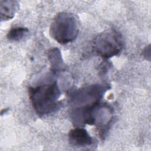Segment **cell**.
I'll use <instances>...</instances> for the list:
<instances>
[{
    "label": "cell",
    "mask_w": 151,
    "mask_h": 151,
    "mask_svg": "<svg viewBox=\"0 0 151 151\" xmlns=\"http://www.w3.org/2000/svg\"><path fill=\"white\" fill-rule=\"evenodd\" d=\"M68 140L72 146L78 147L90 146L94 143L93 137L87 131L80 127H76L70 131Z\"/></svg>",
    "instance_id": "4"
},
{
    "label": "cell",
    "mask_w": 151,
    "mask_h": 151,
    "mask_svg": "<svg viewBox=\"0 0 151 151\" xmlns=\"http://www.w3.org/2000/svg\"><path fill=\"white\" fill-rule=\"evenodd\" d=\"M78 32L77 19L71 14L61 12L54 18L50 26V35L61 44L72 42Z\"/></svg>",
    "instance_id": "2"
},
{
    "label": "cell",
    "mask_w": 151,
    "mask_h": 151,
    "mask_svg": "<svg viewBox=\"0 0 151 151\" xmlns=\"http://www.w3.org/2000/svg\"><path fill=\"white\" fill-rule=\"evenodd\" d=\"M29 32L27 28L17 27L12 28L7 34V38L9 41H18L25 37Z\"/></svg>",
    "instance_id": "7"
},
{
    "label": "cell",
    "mask_w": 151,
    "mask_h": 151,
    "mask_svg": "<svg viewBox=\"0 0 151 151\" xmlns=\"http://www.w3.org/2000/svg\"><path fill=\"white\" fill-rule=\"evenodd\" d=\"M48 57L51 63V70L57 73L64 70V63L62 61L60 50L58 48L51 49L48 52Z\"/></svg>",
    "instance_id": "6"
},
{
    "label": "cell",
    "mask_w": 151,
    "mask_h": 151,
    "mask_svg": "<svg viewBox=\"0 0 151 151\" xmlns=\"http://www.w3.org/2000/svg\"><path fill=\"white\" fill-rule=\"evenodd\" d=\"M93 48L96 53L104 58L117 55L123 48L122 36L114 29L106 30L94 38Z\"/></svg>",
    "instance_id": "3"
},
{
    "label": "cell",
    "mask_w": 151,
    "mask_h": 151,
    "mask_svg": "<svg viewBox=\"0 0 151 151\" xmlns=\"http://www.w3.org/2000/svg\"><path fill=\"white\" fill-rule=\"evenodd\" d=\"M18 8V3L13 1H1V21L8 20L13 18Z\"/></svg>",
    "instance_id": "5"
},
{
    "label": "cell",
    "mask_w": 151,
    "mask_h": 151,
    "mask_svg": "<svg viewBox=\"0 0 151 151\" xmlns=\"http://www.w3.org/2000/svg\"><path fill=\"white\" fill-rule=\"evenodd\" d=\"M60 94L55 81L29 88V96L32 107L40 116L51 113L59 107Z\"/></svg>",
    "instance_id": "1"
}]
</instances>
